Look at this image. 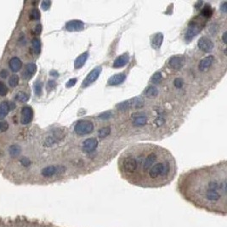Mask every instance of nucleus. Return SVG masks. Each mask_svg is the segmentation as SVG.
Wrapping results in <instances>:
<instances>
[{
	"instance_id": "0eeeda50",
	"label": "nucleus",
	"mask_w": 227,
	"mask_h": 227,
	"mask_svg": "<svg viewBox=\"0 0 227 227\" xmlns=\"http://www.w3.org/2000/svg\"><path fill=\"white\" fill-rule=\"evenodd\" d=\"M33 118V111L31 107L26 106L22 108L21 110V123L23 125L30 124Z\"/></svg>"
},
{
	"instance_id": "c03bdc74",
	"label": "nucleus",
	"mask_w": 227,
	"mask_h": 227,
	"mask_svg": "<svg viewBox=\"0 0 227 227\" xmlns=\"http://www.w3.org/2000/svg\"><path fill=\"white\" fill-rule=\"evenodd\" d=\"M225 37H226V32H225L223 33V37H222V39H223V42L225 44L226 43V38H225Z\"/></svg>"
},
{
	"instance_id": "72a5a7b5",
	"label": "nucleus",
	"mask_w": 227,
	"mask_h": 227,
	"mask_svg": "<svg viewBox=\"0 0 227 227\" xmlns=\"http://www.w3.org/2000/svg\"><path fill=\"white\" fill-rule=\"evenodd\" d=\"M9 129V124L6 121L0 122V132H5Z\"/></svg>"
},
{
	"instance_id": "cd10ccee",
	"label": "nucleus",
	"mask_w": 227,
	"mask_h": 227,
	"mask_svg": "<svg viewBox=\"0 0 227 227\" xmlns=\"http://www.w3.org/2000/svg\"><path fill=\"white\" fill-rule=\"evenodd\" d=\"M162 80V75L161 72H156L154 73V75L152 76V78H151V83H159Z\"/></svg>"
},
{
	"instance_id": "e433bc0d",
	"label": "nucleus",
	"mask_w": 227,
	"mask_h": 227,
	"mask_svg": "<svg viewBox=\"0 0 227 227\" xmlns=\"http://www.w3.org/2000/svg\"><path fill=\"white\" fill-rule=\"evenodd\" d=\"M134 102H133V103L134 104V107H136V108H141V107L143 106V100H141V98L134 99Z\"/></svg>"
},
{
	"instance_id": "a878e982",
	"label": "nucleus",
	"mask_w": 227,
	"mask_h": 227,
	"mask_svg": "<svg viewBox=\"0 0 227 227\" xmlns=\"http://www.w3.org/2000/svg\"><path fill=\"white\" fill-rule=\"evenodd\" d=\"M111 133V128L109 126H107V127H104V128H101L99 132H98V135H99V137L100 138H105L108 136Z\"/></svg>"
},
{
	"instance_id": "1a4fd4ad",
	"label": "nucleus",
	"mask_w": 227,
	"mask_h": 227,
	"mask_svg": "<svg viewBox=\"0 0 227 227\" xmlns=\"http://www.w3.org/2000/svg\"><path fill=\"white\" fill-rule=\"evenodd\" d=\"M64 167H61V166H48L44 169H42V175L44 177H51V176L57 174L59 173L64 172Z\"/></svg>"
},
{
	"instance_id": "f8f14e48",
	"label": "nucleus",
	"mask_w": 227,
	"mask_h": 227,
	"mask_svg": "<svg viewBox=\"0 0 227 227\" xmlns=\"http://www.w3.org/2000/svg\"><path fill=\"white\" fill-rule=\"evenodd\" d=\"M213 61H214V57L213 55H208L207 57H204L203 60L200 61L198 68L201 72H206L207 70H208L210 66L213 65Z\"/></svg>"
},
{
	"instance_id": "f03ea898",
	"label": "nucleus",
	"mask_w": 227,
	"mask_h": 227,
	"mask_svg": "<svg viewBox=\"0 0 227 227\" xmlns=\"http://www.w3.org/2000/svg\"><path fill=\"white\" fill-rule=\"evenodd\" d=\"M225 163L193 171L186 178V192L206 207H225L226 201Z\"/></svg>"
},
{
	"instance_id": "412c9836",
	"label": "nucleus",
	"mask_w": 227,
	"mask_h": 227,
	"mask_svg": "<svg viewBox=\"0 0 227 227\" xmlns=\"http://www.w3.org/2000/svg\"><path fill=\"white\" fill-rule=\"evenodd\" d=\"M21 148L19 145H12L9 148V153H10V155L12 158H16V157H18V156L21 154Z\"/></svg>"
},
{
	"instance_id": "a19ab883",
	"label": "nucleus",
	"mask_w": 227,
	"mask_h": 227,
	"mask_svg": "<svg viewBox=\"0 0 227 227\" xmlns=\"http://www.w3.org/2000/svg\"><path fill=\"white\" fill-rule=\"evenodd\" d=\"M42 32V25L41 24H38L36 26V27H35V33L36 34H40Z\"/></svg>"
},
{
	"instance_id": "a211bd4d",
	"label": "nucleus",
	"mask_w": 227,
	"mask_h": 227,
	"mask_svg": "<svg viewBox=\"0 0 227 227\" xmlns=\"http://www.w3.org/2000/svg\"><path fill=\"white\" fill-rule=\"evenodd\" d=\"M88 57H89V52L88 51L84 52L82 55H80L78 58L76 59L75 62H74L75 69H80L83 65H84L87 60H88Z\"/></svg>"
},
{
	"instance_id": "4468645a",
	"label": "nucleus",
	"mask_w": 227,
	"mask_h": 227,
	"mask_svg": "<svg viewBox=\"0 0 227 227\" xmlns=\"http://www.w3.org/2000/svg\"><path fill=\"white\" fill-rule=\"evenodd\" d=\"M9 66L13 72H18L19 71H21V67H22V61L21 59L15 56L10 60Z\"/></svg>"
},
{
	"instance_id": "6ab92c4d",
	"label": "nucleus",
	"mask_w": 227,
	"mask_h": 227,
	"mask_svg": "<svg viewBox=\"0 0 227 227\" xmlns=\"http://www.w3.org/2000/svg\"><path fill=\"white\" fill-rule=\"evenodd\" d=\"M10 104L8 101H2L0 103V119H4L10 111Z\"/></svg>"
},
{
	"instance_id": "f3484780",
	"label": "nucleus",
	"mask_w": 227,
	"mask_h": 227,
	"mask_svg": "<svg viewBox=\"0 0 227 227\" xmlns=\"http://www.w3.org/2000/svg\"><path fill=\"white\" fill-rule=\"evenodd\" d=\"M163 41V35L161 32H158L155 35L152 36L151 40V47L154 49H158L161 47V45Z\"/></svg>"
},
{
	"instance_id": "20e7f679",
	"label": "nucleus",
	"mask_w": 227,
	"mask_h": 227,
	"mask_svg": "<svg viewBox=\"0 0 227 227\" xmlns=\"http://www.w3.org/2000/svg\"><path fill=\"white\" fill-rule=\"evenodd\" d=\"M94 129V125L92 122L88 120H80L75 125L74 130L78 135H85L90 134Z\"/></svg>"
},
{
	"instance_id": "f704fd0d",
	"label": "nucleus",
	"mask_w": 227,
	"mask_h": 227,
	"mask_svg": "<svg viewBox=\"0 0 227 227\" xmlns=\"http://www.w3.org/2000/svg\"><path fill=\"white\" fill-rule=\"evenodd\" d=\"M174 84L177 89H180V88H182L183 84H184V81L181 78H176L174 82Z\"/></svg>"
},
{
	"instance_id": "393cba45",
	"label": "nucleus",
	"mask_w": 227,
	"mask_h": 227,
	"mask_svg": "<svg viewBox=\"0 0 227 227\" xmlns=\"http://www.w3.org/2000/svg\"><path fill=\"white\" fill-rule=\"evenodd\" d=\"M15 100L19 101V102H21V103H25L27 102L28 100H29V95L25 93V92H18L16 96H15Z\"/></svg>"
},
{
	"instance_id": "6e6552de",
	"label": "nucleus",
	"mask_w": 227,
	"mask_h": 227,
	"mask_svg": "<svg viewBox=\"0 0 227 227\" xmlns=\"http://www.w3.org/2000/svg\"><path fill=\"white\" fill-rule=\"evenodd\" d=\"M169 66L175 71H179L182 68L185 64V57L182 55H174L172 56L169 61Z\"/></svg>"
},
{
	"instance_id": "aec40b11",
	"label": "nucleus",
	"mask_w": 227,
	"mask_h": 227,
	"mask_svg": "<svg viewBox=\"0 0 227 227\" xmlns=\"http://www.w3.org/2000/svg\"><path fill=\"white\" fill-rule=\"evenodd\" d=\"M146 117L142 113L138 114L137 116L134 117V124L135 126H143L146 124Z\"/></svg>"
},
{
	"instance_id": "473e14b6",
	"label": "nucleus",
	"mask_w": 227,
	"mask_h": 227,
	"mask_svg": "<svg viewBox=\"0 0 227 227\" xmlns=\"http://www.w3.org/2000/svg\"><path fill=\"white\" fill-rule=\"evenodd\" d=\"M20 162L21 163V165L24 166V167H29V166L31 165V161L27 157H22L20 159Z\"/></svg>"
},
{
	"instance_id": "39448f33",
	"label": "nucleus",
	"mask_w": 227,
	"mask_h": 227,
	"mask_svg": "<svg viewBox=\"0 0 227 227\" xmlns=\"http://www.w3.org/2000/svg\"><path fill=\"white\" fill-rule=\"evenodd\" d=\"M101 66H96L95 68H94L91 72L88 74L86 78L83 80V83H82V88H86V87L90 86V84H92L94 82H95L98 78L100 77V72H101Z\"/></svg>"
},
{
	"instance_id": "2f4dec72",
	"label": "nucleus",
	"mask_w": 227,
	"mask_h": 227,
	"mask_svg": "<svg viewBox=\"0 0 227 227\" xmlns=\"http://www.w3.org/2000/svg\"><path fill=\"white\" fill-rule=\"evenodd\" d=\"M8 93L7 86L3 82H0V96H5Z\"/></svg>"
},
{
	"instance_id": "ea45409f",
	"label": "nucleus",
	"mask_w": 227,
	"mask_h": 227,
	"mask_svg": "<svg viewBox=\"0 0 227 227\" xmlns=\"http://www.w3.org/2000/svg\"><path fill=\"white\" fill-rule=\"evenodd\" d=\"M111 114L110 111H107V112H105V113L101 114L100 116V118H102V119H107V118H109L111 117Z\"/></svg>"
},
{
	"instance_id": "7c9ffc66",
	"label": "nucleus",
	"mask_w": 227,
	"mask_h": 227,
	"mask_svg": "<svg viewBox=\"0 0 227 227\" xmlns=\"http://www.w3.org/2000/svg\"><path fill=\"white\" fill-rule=\"evenodd\" d=\"M117 107L120 111L128 110L129 107H130V103H129L128 101H124V102H122V103L118 104L117 106Z\"/></svg>"
},
{
	"instance_id": "2eb2a0df",
	"label": "nucleus",
	"mask_w": 227,
	"mask_h": 227,
	"mask_svg": "<svg viewBox=\"0 0 227 227\" xmlns=\"http://www.w3.org/2000/svg\"><path fill=\"white\" fill-rule=\"evenodd\" d=\"M129 61V55L126 54L118 56L113 62V67L114 68H120L123 67L125 65H127Z\"/></svg>"
},
{
	"instance_id": "9d476101",
	"label": "nucleus",
	"mask_w": 227,
	"mask_h": 227,
	"mask_svg": "<svg viewBox=\"0 0 227 227\" xmlns=\"http://www.w3.org/2000/svg\"><path fill=\"white\" fill-rule=\"evenodd\" d=\"M85 27V25L80 20H72L65 24V29L69 32L82 31Z\"/></svg>"
},
{
	"instance_id": "9b49d317",
	"label": "nucleus",
	"mask_w": 227,
	"mask_h": 227,
	"mask_svg": "<svg viewBox=\"0 0 227 227\" xmlns=\"http://www.w3.org/2000/svg\"><path fill=\"white\" fill-rule=\"evenodd\" d=\"M98 146V141L95 138H89L83 141V150L85 152H92Z\"/></svg>"
},
{
	"instance_id": "37998d69",
	"label": "nucleus",
	"mask_w": 227,
	"mask_h": 227,
	"mask_svg": "<svg viewBox=\"0 0 227 227\" xmlns=\"http://www.w3.org/2000/svg\"><path fill=\"white\" fill-rule=\"evenodd\" d=\"M55 86V83L54 82V81H48V88L49 89H52V88H54V87Z\"/></svg>"
},
{
	"instance_id": "c85d7f7f",
	"label": "nucleus",
	"mask_w": 227,
	"mask_h": 227,
	"mask_svg": "<svg viewBox=\"0 0 227 227\" xmlns=\"http://www.w3.org/2000/svg\"><path fill=\"white\" fill-rule=\"evenodd\" d=\"M30 17L32 20H35V21H38L40 19V12L38 9H32L31 11V14H30Z\"/></svg>"
},
{
	"instance_id": "f257e3e1",
	"label": "nucleus",
	"mask_w": 227,
	"mask_h": 227,
	"mask_svg": "<svg viewBox=\"0 0 227 227\" xmlns=\"http://www.w3.org/2000/svg\"><path fill=\"white\" fill-rule=\"evenodd\" d=\"M119 169L131 182L159 186L169 182L174 175L175 162L164 148L153 144H139L121 155Z\"/></svg>"
},
{
	"instance_id": "4be33fe9",
	"label": "nucleus",
	"mask_w": 227,
	"mask_h": 227,
	"mask_svg": "<svg viewBox=\"0 0 227 227\" xmlns=\"http://www.w3.org/2000/svg\"><path fill=\"white\" fill-rule=\"evenodd\" d=\"M145 95L147 97H155L158 95V89L154 86H149L146 89V90H145Z\"/></svg>"
},
{
	"instance_id": "dca6fc26",
	"label": "nucleus",
	"mask_w": 227,
	"mask_h": 227,
	"mask_svg": "<svg viewBox=\"0 0 227 227\" xmlns=\"http://www.w3.org/2000/svg\"><path fill=\"white\" fill-rule=\"evenodd\" d=\"M37 72V65L35 63H28L26 65V68L23 72V78L25 79H30L32 76L34 75L35 72Z\"/></svg>"
},
{
	"instance_id": "c756f323",
	"label": "nucleus",
	"mask_w": 227,
	"mask_h": 227,
	"mask_svg": "<svg viewBox=\"0 0 227 227\" xmlns=\"http://www.w3.org/2000/svg\"><path fill=\"white\" fill-rule=\"evenodd\" d=\"M33 88H34V93L36 94V95L40 96L42 94V83H40L39 81H37V82L34 83Z\"/></svg>"
},
{
	"instance_id": "423d86ee",
	"label": "nucleus",
	"mask_w": 227,
	"mask_h": 227,
	"mask_svg": "<svg viewBox=\"0 0 227 227\" xmlns=\"http://www.w3.org/2000/svg\"><path fill=\"white\" fill-rule=\"evenodd\" d=\"M197 45H198V48L201 50H203V52H206V53L211 52L214 48L213 41L207 37L200 38V39L197 42Z\"/></svg>"
},
{
	"instance_id": "c9c22d12",
	"label": "nucleus",
	"mask_w": 227,
	"mask_h": 227,
	"mask_svg": "<svg viewBox=\"0 0 227 227\" xmlns=\"http://www.w3.org/2000/svg\"><path fill=\"white\" fill-rule=\"evenodd\" d=\"M51 5V2L50 1H43L41 3V7L44 11H47L49 9Z\"/></svg>"
},
{
	"instance_id": "58836bf2",
	"label": "nucleus",
	"mask_w": 227,
	"mask_h": 227,
	"mask_svg": "<svg viewBox=\"0 0 227 227\" xmlns=\"http://www.w3.org/2000/svg\"><path fill=\"white\" fill-rule=\"evenodd\" d=\"M76 82H77V78H72V79H70L66 83V87L67 88H70V87L74 86L76 84Z\"/></svg>"
},
{
	"instance_id": "7ed1b4c3",
	"label": "nucleus",
	"mask_w": 227,
	"mask_h": 227,
	"mask_svg": "<svg viewBox=\"0 0 227 227\" xmlns=\"http://www.w3.org/2000/svg\"><path fill=\"white\" fill-rule=\"evenodd\" d=\"M203 27H204V22L201 17H196L192 21H191L185 36L186 41H191L192 38H195L201 32Z\"/></svg>"
},
{
	"instance_id": "ddd939ff",
	"label": "nucleus",
	"mask_w": 227,
	"mask_h": 227,
	"mask_svg": "<svg viewBox=\"0 0 227 227\" xmlns=\"http://www.w3.org/2000/svg\"><path fill=\"white\" fill-rule=\"evenodd\" d=\"M126 79V74L125 73H117L112 77H111L109 80H108V84L111 85V86H115V85H118L123 83Z\"/></svg>"
},
{
	"instance_id": "b1692460",
	"label": "nucleus",
	"mask_w": 227,
	"mask_h": 227,
	"mask_svg": "<svg viewBox=\"0 0 227 227\" xmlns=\"http://www.w3.org/2000/svg\"><path fill=\"white\" fill-rule=\"evenodd\" d=\"M32 48L34 50L36 55H39V53L41 51V43L38 38H33L32 41Z\"/></svg>"
},
{
	"instance_id": "5701e85b",
	"label": "nucleus",
	"mask_w": 227,
	"mask_h": 227,
	"mask_svg": "<svg viewBox=\"0 0 227 227\" xmlns=\"http://www.w3.org/2000/svg\"><path fill=\"white\" fill-rule=\"evenodd\" d=\"M213 9L211 8V6L209 5H206L203 8V10L201 11V15L203 16V17H211L213 15Z\"/></svg>"
},
{
	"instance_id": "bb28decb",
	"label": "nucleus",
	"mask_w": 227,
	"mask_h": 227,
	"mask_svg": "<svg viewBox=\"0 0 227 227\" xmlns=\"http://www.w3.org/2000/svg\"><path fill=\"white\" fill-rule=\"evenodd\" d=\"M19 81H20L19 76L15 74V75H12L10 78V79H9V84L12 88H15V87H16L19 84Z\"/></svg>"
},
{
	"instance_id": "79ce46f5",
	"label": "nucleus",
	"mask_w": 227,
	"mask_h": 227,
	"mask_svg": "<svg viewBox=\"0 0 227 227\" xmlns=\"http://www.w3.org/2000/svg\"><path fill=\"white\" fill-rule=\"evenodd\" d=\"M226 2H223L222 4L220 5V10L223 11L224 13H226Z\"/></svg>"
},
{
	"instance_id": "4c0bfd02",
	"label": "nucleus",
	"mask_w": 227,
	"mask_h": 227,
	"mask_svg": "<svg viewBox=\"0 0 227 227\" xmlns=\"http://www.w3.org/2000/svg\"><path fill=\"white\" fill-rule=\"evenodd\" d=\"M8 76H9V72H8L7 70L3 69V70L0 71V77H1L2 78H6Z\"/></svg>"
}]
</instances>
